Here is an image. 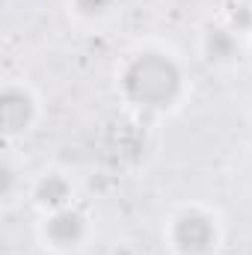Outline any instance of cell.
Listing matches in <instances>:
<instances>
[{"label": "cell", "mask_w": 252, "mask_h": 255, "mask_svg": "<svg viewBox=\"0 0 252 255\" xmlns=\"http://www.w3.org/2000/svg\"><path fill=\"white\" fill-rule=\"evenodd\" d=\"M130 74L145 77V83H127L139 101H163V98H169V92L175 89V80H178L172 65L163 63V60H151V57L133 63Z\"/></svg>", "instance_id": "obj_1"}, {"label": "cell", "mask_w": 252, "mask_h": 255, "mask_svg": "<svg viewBox=\"0 0 252 255\" xmlns=\"http://www.w3.org/2000/svg\"><path fill=\"white\" fill-rule=\"evenodd\" d=\"M80 229H83V220H80L77 214H71V211H57V214L48 220V235H51V241L60 244V247L74 244L77 235H80Z\"/></svg>", "instance_id": "obj_2"}, {"label": "cell", "mask_w": 252, "mask_h": 255, "mask_svg": "<svg viewBox=\"0 0 252 255\" xmlns=\"http://www.w3.org/2000/svg\"><path fill=\"white\" fill-rule=\"evenodd\" d=\"M178 241H181L184 250H193V253L205 250L211 244V226H208V220H202V217H184L178 223Z\"/></svg>", "instance_id": "obj_3"}, {"label": "cell", "mask_w": 252, "mask_h": 255, "mask_svg": "<svg viewBox=\"0 0 252 255\" xmlns=\"http://www.w3.org/2000/svg\"><path fill=\"white\" fill-rule=\"evenodd\" d=\"M65 196H68V187H65L63 178H57V175H48V178L39 184V202H45V205H51V208H60L65 202Z\"/></svg>", "instance_id": "obj_4"}, {"label": "cell", "mask_w": 252, "mask_h": 255, "mask_svg": "<svg viewBox=\"0 0 252 255\" xmlns=\"http://www.w3.org/2000/svg\"><path fill=\"white\" fill-rule=\"evenodd\" d=\"M83 12H101L104 6H107V0H74Z\"/></svg>", "instance_id": "obj_5"}]
</instances>
